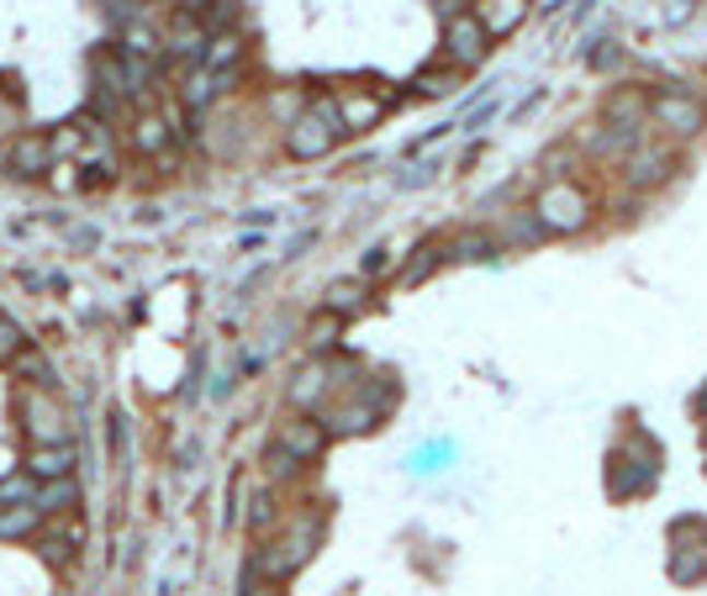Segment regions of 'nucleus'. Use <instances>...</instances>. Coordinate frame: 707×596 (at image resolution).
<instances>
[{
  "label": "nucleus",
  "mask_w": 707,
  "mask_h": 596,
  "mask_svg": "<svg viewBox=\"0 0 707 596\" xmlns=\"http://www.w3.org/2000/svg\"><path fill=\"white\" fill-rule=\"evenodd\" d=\"M359 306H364V285H359V280H333V285H327V312H333V317H349Z\"/></svg>",
  "instance_id": "obj_19"
},
{
  "label": "nucleus",
  "mask_w": 707,
  "mask_h": 596,
  "mask_svg": "<svg viewBox=\"0 0 707 596\" xmlns=\"http://www.w3.org/2000/svg\"><path fill=\"white\" fill-rule=\"evenodd\" d=\"M243 54H248L243 32L228 27V32H211V37H207V48H201V63L222 74V69H237V63H243Z\"/></svg>",
  "instance_id": "obj_16"
},
{
  "label": "nucleus",
  "mask_w": 707,
  "mask_h": 596,
  "mask_svg": "<svg viewBox=\"0 0 707 596\" xmlns=\"http://www.w3.org/2000/svg\"><path fill=\"white\" fill-rule=\"evenodd\" d=\"M201 5H207V0H179V11H196V16H201Z\"/></svg>",
  "instance_id": "obj_32"
},
{
  "label": "nucleus",
  "mask_w": 707,
  "mask_h": 596,
  "mask_svg": "<svg viewBox=\"0 0 707 596\" xmlns=\"http://www.w3.org/2000/svg\"><path fill=\"white\" fill-rule=\"evenodd\" d=\"M523 16H529V0H480V11H475V22L486 27V37H507Z\"/></svg>",
  "instance_id": "obj_14"
},
{
  "label": "nucleus",
  "mask_w": 707,
  "mask_h": 596,
  "mask_svg": "<svg viewBox=\"0 0 707 596\" xmlns=\"http://www.w3.org/2000/svg\"><path fill=\"white\" fill-rule=\"evenodd\" d=\"M671 164H676L671 153H634L628 179H634V185H654V179H665V170H671Z\"/></svg>",
  "instance_id": "obj_21"
},
{
  "label": "nucleus",
  "mask_w": 707,
  "mask_h": 596,
  "mask_svg": "<svg viewBox=\"0 0 707 596\" xmlns=\"http://www.w3.org/2000/svg\"><path fill=\"white\" fill-rule=\"evenodd\" d=\"M381 112H385L381 95H364V90L338 95V127H344V132H370V127L381 121Z\"/></svg>",
  "instance_id": "obj_13"
},
{
  "label": "nucleus",
  "mask_w": 707,
  "mask_h": 596,
  "mask_svg": "<svg viewBox=\"0 0 707 596\" xmlns=\"http://www.w3.org/2000/svg\"><path fill=\"white\" fill-rule=\"evenodd\" d=\"M159 37H164V59H190V63H201V48H207L211 32L201 27V16H196V11H175V22L159 32Z\"/></svg>",
  "instance_id": "obj_7"
},
{
  "label": "nucleus",
  "mask_w": 707,
  "mask_h": 596,
  "mask_svg": "<svg viewBox=\"0 0 707 596\" xmlns=\"http://www.w3.org/2000/svg\"><path fill=\"white\" fill-rule=\"evenodd\" d=\"M317 534H323V528H317L312 517H301V523H295L280 544H269L265 554H259V575H269V581H286L291 570H301L306 560H312V544H317Z\"/></svg>",
  "instance_id": "obj_4"
},
{
  "label": "nucleus",
  "mask_w": 707,
  "mask_h": 596,
  "mask_svg": "<svg viewBox=\"0 0 707 596\" xmlns=\"http://www.w3.org/2000/svg\"><path fill=\"white\" fill-rule=\"evenodd\" d=\"M375 269H385V248H370V259H364V274H375Z\"/></svg>",
  "instance_id": "obj_31"
},
{
  "label": "nucleus",
  "mask_w": 707,
  "mask_h": 596,
  "mask_svg": "<svg viewBox=\"0 0 707 596\" xmlns=\"http://www.w3.org/2000/svg\"><path fill=\"white\" fill-rule=\"evenodd\" d=\"M0 159H5V175L16 179H43L48 175V164H54V149H48V132H11L5 138V149H0Z\"/></svg>",
  "instance_id": "obj_5"
},
{
  "label": "nucleus",
  "mask_w": 707,
  "mask_h": 596,
  "mask_svg": "<svg viewBox=\"0 0 707 596\" xmlns=\"http://www.w3.org/2000/svg\"><path fill=\"white\" fill-rule=\"evenodd\" d=\"M85 132H90V121H63L59 132H48L54 159H74V164H80V153H85Z\"/></svg>",
  "instance_id": "obj_18"
},
{
  "label": "nucleus",
  "mask_w": 707,
  "mask_h": 596,
  "mask_svg": "<svg viewBox=\"0 0 707 596\" xmlns=\"http://www.w3.org/2000/svg\"><path fill=\"white\" fill-rule=\"evenodd\" d=\"M37 528H43V512L32 507V502H11V507H0V544L37 538Z\"/></svg>",
  "instance_id": "obj_17"
},
{
  "label": "nucleus",
  "mask_w": 707,
  "mask_h": 596,
  "mask_svg": "<svg viewBox=\"0 0 707 596\" xmlns=\"http://www.w3.org/2000/svg\"><path fill=\"white\" fill-rule=\"evenodd\" d=\"M127 143L143 153V159H159V153H170V143H175V127H170V117H159V112H138L132 127H127Z\"/></svg>",
  "instance_id": "obj_12"
},
{
  "label": "nucleus",
  "mask_w": 707,
  "mask_h": 596,
  "mask_svg": "<svg viewBox=\"0 0 707 596\" xmlns=\"http://www.w3.org/2000/svg\"><path fill=\"white\" fill-rule=\"evenodd\" d=\"M338 138H344V127H338V101H333V95H317L301 117L286 121V149H291V159H301V164L327 159Z\"/></svg>",
  "instance_id": "obj_1"
},
{
  "label": "nucleus",
  "mask_w": 707,
  "mask_h": 596,
  "mask_svg": "<svg viewBox=\"0 0 707 596\" xmlns=\"http://www.w3.org/2000/svg\"><path fill=\"white\" fill-rule=\"evenodd\" d=\"M22 349H27V332L16 328L11 317H0V364H11V359L22 354Z\"/></svg>",
  "instance_id": "obj_23"
},
{
  "label": "nucleus",
  "mask_w": 707,
  "mask_h": 596,
  "mask_svg": "<svg viewBox=\"0 0 707 596\" xmlns=\"http://www.w3.org/2000/svg\"><path fill=\"white\" fill-rule=\"evenodd\" d=\"M649 117L660 121L665 132H676V138H692V132L703 127V106L686 101V95H654V101H649Z\"/></svg>",
  "instance_id": "obj_10"
},
{
  "label": "nucleus",
  "mask_w": 707,
  "mask_h": 596,
  "mask_svg": "<svg viewBox=\"0 0 707 596\" xmlns=\"http://www.w3.org/2000/svg\"><path fill=\"white\" fill-rule=\"evenodd\" d=\"M32 507L43 512V523H54V517H69V512L80 507V480H74V476L37 480V486H32Z\"/></svg>",
  "instance_id": "obj_11"
},
{
  "label": "nucleus",
  "mask_w": 707,
  "mask_h": 596,
  "mask_svg": "<svg viewBox=\"0 0 707 596\" xmlns=\"http://www.w3.org/2000/svg\"><path fill=\"white\" fill-rule=\"evenodd\" d=\"M692 11H697V0H665V5H660V22H665V27H681Z\"/></svg>",
  "instance_id": "obj_26"
},
{
  "label": "nucleus",
  "mask_w": 707,
  "mask_h": 596,
  "mask_svg": "<svg viewBox=\"0 0 707 596\" xmlns=\"http://www.w3.org/2000/svg\"><path fill=\"white\" fill-rule=\"evenodd\" d=\"M5 370H11V375H16L22 386H43V390H54V386H59V370H54V359H48V354H37L32 343H27V349H22L16 359H11Z\"/></svg>",
  "instance_id": "obj_15"
},
{
  "label": "nucleus",
  "mask_w": 707,
  "mask_h": 596,
  "mask_svg": "<svg viewBox=\"0 0 707 596\" xmlns=\"http://www.w3.org/2000/svg\"><path fill=\"white\" fill-rule=\"evenodd\" d=\"M323 381H327V370L323 364H317V370H306V375H301V381H295V401H301V407H306V401H317V396H323Z\"/></svg>",
  "instance_id": "obj_24"
},
{
  "label": "nucleus",
  "mask_w": 707,
  "mask_h": 596,
  "mask_svg": "<svg viewBox=\"0 0 707 596\" xmlns=\"http://www.w3.org/2000/svg\"><path fill=\"white\" fill-rule=\"evenodd\" d=\"M74 465H80V454H74L69 439H63V444H27V454H22V470H27L32 480L74 476Z\"/></svg>",
  "instance_id": "obj_8"
},
{
  "label": "nucleus",
  "mask_w": 707,
  "mask_h": 596,
  "mask_svg": "<svg viewBox=\"0 0 707 596\" xmlns=\"http://www.w3.org/2000/svg\"><path fill=\"white\" fill-rule=\"evenodd\" d=\"M269 517H275V496H269V491H259V502H254V523L265 528Z\"/></svg>",
  "instance_id": "obj_30"
},
{
  "label": "nucleus",
  "mask_w": 707,
  "mask_h": 596,
  "mask_svg": "<svg viewBox=\"0 0 707 596\" xmlns=\"http://www.w3.org/2000/svg\"><path fill=\"white\" fill-rule=\"evenodd\" d=\"M16 418H22L27 444H63V439H69V412H63L59 396L43 390V386H22V396H16Z\"/></svg>",
  "instance_id": "obj_2"
},
{
  "label": "nucleus",
  "mask_w": 707,
  "mask_h": 596,
  "mask_svg": "<svg viewBox=\"0 0 707 596\" xmlns=\"http://www.w3.org/2000/svg\"><path fill=\"white\" fill-rule=\"evenodd\" d=\"M275 444L286 448V454H291L295 465H312V459H317V454L327 448V433H323V428H317L312 418H291V422H280Z\"/></svg>",
  "instance_id": "obj_9"
},
{
  "label": "nucleus",
  "mask_w": 707,
  "mask_h": 596,
  "mask_svg": "<svg viewBox=\"0 0 707 596\" xmlns=\"http://www.w3.org/2000/svg\"><path fill=\"white\" fill-rule=\"evenodd\" d=\"M5 138H11V132H0V149H5Z\"/></svg>",
  "instance_id": "obj_34"
},
{
  "label": "nucleus",
  "mask_w": 707,
  "mask_h": 596,
  "mask_svg": "<svg viewBox=\"0 0 707 596\" xmlns=\"http://www.w3.org/2000/svg\"><path fill=\"white\" fill-rule=\"evenodd\" d=\"M265 465H269V476H275V480H286V476H295V470H301V465H295V459H291V454H286L280 444H269Z\"/></svg>",
  "instance_id": "obj_25"
},
{
  "label": "nucleus",
  "mask_w": 707,
  "mask_h": 596,
  "mask_svg": "<svg viewBox=\"0 0 707 596\" xmlns=\"http://www.w3.org/2000/svg\"><path fill=\"white\" fill-rule=\"evenodd\" d=\"M486 48H491V37H486V27L475 22V16H449V27H443V54H449V63H460V69H475V63L486 59Z\"/></svg>",
  "instance_id": "obj_6"
},
{
  "label": "nucleus",
  "mask_w": 707,
  "mask_h": 596,
  "mask_svg": "<svg viewBox=\"0 0 707 596\" xmlns=\"http://www.w3.org/2000/svg\"><path fill=\"white\" fill-rule=\"evenodd\" d=\"M533 217H538V227L544 233H581L591 222V196L581 185H570V179H555L538 201H533Z\"/></svg>",
  "instance_id": "obj_3"
},
{
  "label": "nucleus",
  "mask_w": 707,
  "mask_h": 596,
  "mask_svg": "<svg viewBox=\"0 0 707 596\" xmlns=\"http://www.w3.org/2000/svg\"><path fill=\"white\" fill-rule=\"evenodd\" d=\"M248 596H280L275 586H248Z\"/></svg>",
  "instance_id": "obj_33"
},
{
  "label": "nucleus",
  "mask_w": 707,
  "mask_h": 596,
  "mask_svg": "<svg viewBox=\"0 0 707 596\" xmlns=\"http://www.w3.org/2000/svg\"><path fill=\"white\" fill-rule=\"evenodd\" d=\"M48 190H59V196H74V190H85V175H80V164L74 159H54L48 164V175H43Z\"/></svg>",
  "instance_id": "obj_20"
},
{
  "label": "nucleus",
  "mask_w": 707,
  "mask_h": 596,
  "mask_svg": "<svg viewBox=\"0 0 707 596\" xmlns=\"http://www.w3.org/2000/svg\"><path fill=\"white\" fill-rule=\"evenodd\" d=\"M454 259H491V238H460Z\"/></svg>",
  "instance_id": "obj_27"
},
{
  "label": "nucleus",
  "mask_w": 707,
  "mask_h": 596,
  "mask_svg": "<svg viewBox=\"0 0 707 596\" xmlns=\"http://www.w3.org/2000/svg\"><path fill=\"white\" fill-rule=\"evenodd\" d=\"M533 238H544V227H538V217H518V222H512V243H533Z\"/></svg>",
  "instance_id": "obj_28"
},
{
  "label": "nucleus",
  "mask_w": 707,
  "mask_h": 596,
  "mask_svg": "<svg viewBox=\"0 0 707 596\" xmlns=\"http://www.w3.org/2000/svg\"><path fill=\"white\" fill-rule=\"evenodd\" d=\"M32 486H37V480H32L27 470H22V465H16V470H11V476L0 480V507H11V502H32Z\"/></svg>",
  "instance_id": "obj_22"
},
{
  "label": "nucleus",
  "mask_w": 707,
  "mask_h": 596,
  "mask_svg": "<svg viewBox=\"0 0 707 596\" xmlns=\"http://www.w3.org/2000/svg\"><path fill=\"white\" fill-rule=\"evenodd\" d=\"M338 323H344V317H333V312H327L323 323L312 328V349H327V343H333V332H338Z\"/></svg>",
  "instance_id": "obj_29"
}]
</instances>
